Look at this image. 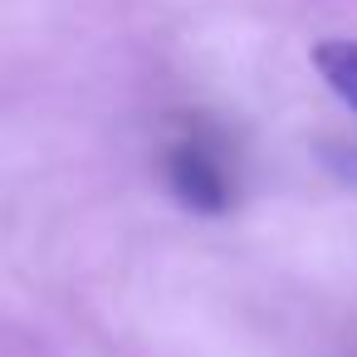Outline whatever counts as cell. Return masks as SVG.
Returning a JSON list of instances; mask_svg holds the SVG:
<instances>
[{
	"instance_id": "obj_2",
	"label": "cell",
	"mask_w": 357,
	"mask_h": 357,
	"mask_svg": "<svg viewBox=\"0 0 357 357\" xmlns=\"http://www.w3.org/2000/svg\"><path fill=\"white\" fill-rule=\"evenodd\" d=\"M313 64H318L323 84L357 113V40H323L313 50Z\"/></svg>"
},
{
	"instance_id": "obj_1",
	"label": "cell",
	"mask_w": 357,
	"mask_h": 357,
	"mask_svg": "<svg viewBox=\"0 0 357 357\" xmlns=\"http://www.w3.org/2000/svg\"><path fill=\"white\" fill-rule=\"evenodd\" d=\"M167 186L186 211H201V215H220L235 201L230 167H225L220 147L201 132H181L167 147Z\"/></svg>"
}]
</instances>
